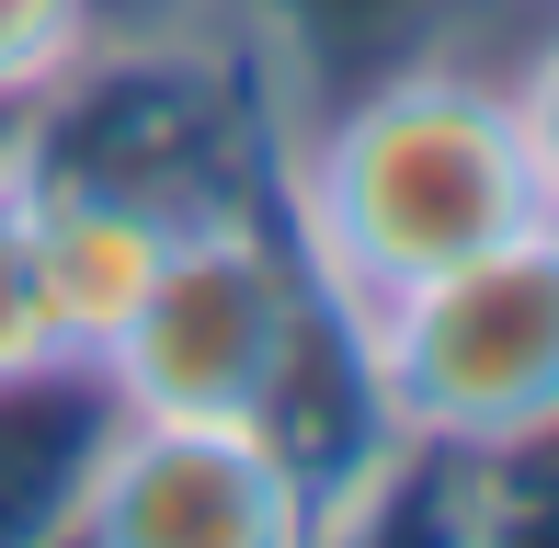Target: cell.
I'll list each match as a JSON object with an SVG mask.
<instances>
[{
    "label": "cell",
    "instance_id": "6da1fadb",
    "mask_svg": "<svg viewBox=\"0 0 559 548\" xmlns=\"http://www.w3.org/2000/svg\"><path fill=\"white\" fill-rule=\"evenodd\" d=\"M274 217H286L309 286L332 320H377L423 274L491 252L514 229H548L514 148V104L479 46H423L366 81L320 92L274 127Z\"/></svg>",
    "mask_w": 559,
    "mask_h": 548
},
{
    "label": "cell",
    "instance_id": "7c38bea8",
    "mask_svg": "<svg viewBox=\"0 0 559 548\" xmlns=\"http://www.w3.org/2000/svg\"><path fill=\"white\" fill-rule=\"evenodd\" d=\"M537 12H548V0H537Z\"/></svg>",
    "mask_w": 559,
    "mask_h": 548
},
{
    "label": "cell",
    "instance_id": "52a82bcc",
    "mask_svg": "<svg viewBox=\"0 0 559 548\" xmlns=\"http://www.w3.org/2000/svg\"><path fill=\"white\" fill-rule=\"evenodd\" d=\"M23 127H35V115H23ZM23 127L0 138V389H35V378H58V366H81L69 332H58V309H46L35 194H23Z\"/></svg>",
    "mask_w": 559,
    "mask_h": 548
},
{
    "label": "cell",
    "instance_id": "277c9868",
    "mask_svg": "<svg viewBox=\"0 0 559 548\" xmlns=\"http://www.w3.org/2000/svg\"><path fill=\"white\" fill-rule=\"evenodd\" d=\"M332 491L263 422H160L115 412L92 445L69 548H320Z\"/></svg>",
    "mask_w": 559,
    "mask_h": 548
},
{
    "label": "cell",
    "instance_id": "30bf717a",
    "mask_svg": "<svg viewBox=\"0 0 559 548\" xmlns=\"http://www.w3.org/2000/svg\"><path fill=\"white\" fill-rule=\"evenodd\" d=\"M479 548H559V422L514 457H479Z\"/></svg>",
    "mask_w": 559,
    "mask_h": 548
},
{
    "label": "cell",
    "instance_id": "8992f818",
    "mask_svg": "<svg viewBox=\"0 0 559 548\" xmlns=\"http://www.w3.org/2000/svg\"><path fill=\"white\" fill-rule=\"evenodd\" d=\"M320 548H479V457L377 445V457L332 491Z\"/></svg>",
    "mask_w": 559,
    "mask_h": 548
},
{
    "label": "cell",
    "instance_id": "ba28073f",
    "mask_svg": "<svg viewBox=\"0 0 559 548\" xmlns=\"http://www.w3.org/2000/svg\"><path fill=\"white\" fill-rule=\"evenodd\" d=\"M104 58V0H0V115L58 104Z\"/></svg>",
    "mask_w": 559,
    "mask_h": 548
},
{
    "label": "cell",
    "instance_id": "9c48e42d",
    "mask_svg": "<svg viewBox=\"0 0 559 548\" xmlns=\"http://www.w3.org/2000/svg\"><path fill=\"white\" fill-rule=\"evenodd\" d=\"M502 69V104H514V148H525V183H537V217L559 229V0H548V23L514 46V58H491Z\"/></svg>",
    "mask_w": 559,
    "mask_h": 548
},
{
    "label": "cell",
    "instance_id": "8fae6325",
    "mask_svg": "<svg viewBox=\"0 0 559 548\" xmlns=\"http://www.w3.org/2000/svg\"><path fill=\"white\" fill-rule=\"evenodd\" d=\"M171 35H217V0H104V58L115 46H171Z\"/></svg>",
    "mask_w": 559,
    "mask_h": 548
},
{
    "label": "cell",
    "instance_id": "3957f363",
    "mask_svg": "<svg viewBox=\"0 0 559 548\" xmlns=\"http://www.w3.org/2000/svg\"><path fill=\"white\" fill-rule=\"evenodd\" d=\"M320 332H332V297L309 286L286 217L228 194V206L183 217V240L160 252L148 297L104 343V389L115 412L160 422H274Z\"/></svg>",
    "mask_w": 559,
    "mask_h": 548
},
{
    "label": "cell",
    "instance_id": "7a4b0ae2",
    "mask_svg": "<svg viewBox=\"0 0 559 548\" xmlns=\"http://www.w3.org/2000/svg\"><path fill=\"white\" fill-rule=\"evenodd\" d=\"M366 412L389 445L514 457L559 422V229H514L491 252L423 274L377 320H354Z\"/></svg>",
    "mask_w": 559,
    "mask_h": 548
},
{
    "label": "cell",
    "instance_id": "5b68a950",
    "mask_svg": "<svg viewBox=\"0 0 559 548\" xmlns=\"http://www.w3.org/2000/svg\"><path fill=\"white\" fill-rule=\"evenodd\" d=\"M479 0H217L228 46H240L263 115H309L320 92L366 81L389 58H423V46H468Z\"/></svg>",
    "mask_w": 559,
    "mask_h": 548
}]
</instances>
